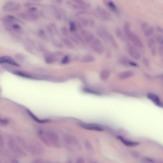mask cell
<instances>
[{"instance_id": "6da1fadb", "label": "cell", "mask_w": 163, "mask_h": 163, "mask_svg": "<svg viewBox=\"0 0 163 163\" xmlns=\"http://www.w3.org/2000/svg\"><path fill=\"white\" fill-rule=\"evenodd\" d=\"M42 142L48 146H53L54 148H59L61 147L59 137L55 132L51 131H47L41 137Z\"/></svg>"}, {"instance_id": "f35d334b", "label": "cell", "mask_w": 163, "mask_h": 163, "mask_svg": "<svg viewBox=\"0 0 163 163\" xmlns=\"http://www.w3.org/2000/svg\"><path fill=\"white\" fill-rule=\"evenodd\" d=\"M149 25L146 22H143L141 24V29L142 30L144 31Z\"/></svg>"}, {"instance_id": "ee69618b", "label": "cell", "mask_w": 163, "mask_h": 163, "mask_svg": "<svg viewBox=\"0 0 163 163\" xmlns=\"http://www.w3.org/2000/svg\"><path fill=\"white\" fill-rule=\"evenodd\" d=\"M95 25V21L92 18L89 19V26L91 28H93Z\"/></svg>"}, {"instance_id": "680465c9", "label": "cell", "mask_w": 163, "mask_h": 163, "mask_svg": "<svg viewBox=\"0 0 163 163\" xmlns=\"http://www.w3.org/2000/svg\"><path fill=\"white\" fill-rule=\"evenodd\" d=\"M55 0L56 1V2L59 4L62 3L64 1V0Z\"/></svg>"}, {"instance_id": "7dc6e473", "label": "cell", "mask_w": 163, "mask_h": 163, "mask_svg": "<svg viewBox=\"0 0 163 163\" xmlns=\"http://www.w3.org/2000/svg\"><path fill=\"white\" fill-rule=\"evenodd\" d=\"M75 37H76V39L78 40H80L81 42H83V40L81 36V35H79L78 34H75Z\"/></svg>"}, {"instance_id": "ac0fdd59", "label": "cell", "mask_w": 163, "mask_h": 163, "mask_svg": "<svg viewBox=\"0 0 163 163\" xmlns=\"http://www.w3.org/2000/svg\"><path fill=\"white\" fill-rule=\"evenodd\" d=\"M110 75V72L109 70L107 69H104L101 71L100 77L102 80H106L109 78Z\"/></svg>"}, {"instance_id": "4dcf8cb0", "label": "cell", "mask_w": 163, "mask_h": 163, "mask_svg": "<svg viewBox=\"0 0 163 163\" xmlns=\"http://www.w3.org/2000/svg\"><path fill=\"white\" fill-rule=\"evenodd\" d=\"M38 34L39 36L43 39H45L47 37L45 31L42 29H39L38 31Z\"/></svg>"}, {"instance_id": "11a10c76", "label": "cell", "mask_w": 163, "mask_h": 163, "mask_svg": "<svg viewBox=\"0 0 163 163\" xmlns=\"http://www.w3.org/2000/svg\"><path fill=\"white\" fill-rule=\"evenodd\" d=\"M145 160H146V161H147V162H151V163H153V160L152 159H150V158H145Z\"/></svg>"}, {"instance_id": "7c38bea8", "label": "cell", "mask_w": 163, "mask_h": 163, "mask_svg": "<svg viewBox=\"0 0 163 163\" xmlns=\"http://www.w3.org/2000/svg\"><path fill=\"white\" fill-rule=\"evenodd\" d=\"M1 21L5 25H8L13 24L14 22L18 21V19L14 16L8 15L2 18Z\"/></svg>"}, {"instance_id": "6f0895ef", "label": "cell", "mask_w": 163, "mask_h": 163, "mask_svg": "<svg viewBox=\"0 0 163 163\" xmlns=\"http://www.w3.org/2000/svg\"><path fill=\"white\" fill-rule=\"evenodd\" d=\"M49 25L52 28H54H54H56V26H55V24H54L53 23H50Z\"/></svg>"}, {"instance_id": "f5cc1de1", "label": "cell", "mask_w": 163, "mask_h": 163, "mask_svg": "<svg viewBox=\"0 0 163 163\" xmlns=\"http://www.w3.org/2000/svg\"><path fill=\"white\" fill-rule=\"evenodd\" d=\"M76 26H77V28H78V29L80 30H82V24L80 23V22H78L77 23V24H76Z\"/></svg>"}, {"instance_id": "9f6ffc18", "label": "cell", "mask_w": 163, "mask_h": 163, "mask_svg": "<svg viewBox=\"0 0 163 163\" xmlns=\"http://www.w3.org/2000/svg\"><path fill=\"white\" fill-rule=\"evenodd\" d=\"M77 162L79 163H84V161L81 158H79L77 161Z\"/></svg>"}, {"instance_id": "836d02e7", "label": "cell", "mask_w": 163, "mask_h": 163, "mask_svg": "<svg viewBox=\"0 0 163 163\" xmlns=\"http://www.w3.org/2000/svg\"><path fill=\"white\" fill-rule=\"evenodd\" d=\"M119 62L122 64L127 65L128 64L129 61H128L127 58L125 57H122L120 58L119 60Z\"/></svg>"}, {"instance_id": "ba28073f", "label": "cell", "mask_w": 163, "mask_h": 163, "mask_svg": "<svg viewBox=\"0 0 163 163\" xmlns=\"http://www.w3.org/2000/svg\"><path fill=\"white\" fill-rule=\"evenodd\" d=\"M80 127L85 129L101 132L104 130L101 127L97 125L93 124H88L82 123L79 124Z\"/></svg>"}, {"instance_id": "d6a6232c", "label": "cell", "mask_w": 163, "mask_h": 163, "mask_svg": "<svg viewBox=\"0 0 163 163\" xmlns=\"http://www.w3.org/2000/svg\"><path fill=\"white\" fill-rule=\"evenodd\" d=\"M154 44H155V41L153 38H150L148 40L147 45L149 48H151L153 47H154Z\"/></svg>"}, {"instance_id": "4316f807", "label": "cell", "mask_w": 163, "mask_h": 163, "mask_svg": "<svg viewBox=\"0 0 163 163\" xmlns=\"http://www.w3.org/2000/svg\"><path fill=\"white\" fill-rule=\"evenodd\" d=\"M74 2L76 3L77 4L80 5H84L87 7H90V5L88 4L87 3H86L83 0H72Z\"/></svg>"}, {"instance_id": "60d3db41", "label": "cell", "mask_w": 163, "mask_h": 163, "mask_svg": "<svg viewBox=\"0 0 163 163\" xmlns=\"http://www.w3.org/2000/svg\"><path fill=\"white\" fill-rule=\"evenodd\" d=\"M143 62L145 66L147 67H148L150 65V62L148 59L147 58H144L143 59Z\"/></svg>"}, {"instance_id": "f1b7e54d", "label": "cell", "mask_w": 163, "mask_h": 163, "mask_svg": "<svg viewBox=\"0 0 163 163\" xmlns=\"http://www.w3.org/2000/svg\"><path fill=\"white\" fill-rule=\"evenodd\" d=\"M155 39L156 41L161 45H163V36L160 34L156 35L155 36Z\"/></svg>"}, {"instance_id": "816d5d0a", "label": "cell", "mask_w": 163, "mask_h": 163, "mask_svg": "<svg viewBox=\"0 0 163 163\" xmlns=\"http://www.w3.org/2000/svg\"><path fill=\"white\" fill-rule=\"evenodd\" d=\"M159 53L160 54V55L161 56H163V47L162 46H160L159 47Z\"/></svg>"}, {"instance_id": "8992f818", "label": "cell", "mask_w": 163, "mask_h": 163, "mask_svg": "<svg viewBox=\"0 0 163 163\" xmlns=\"http://www.w3.org/2000/svg\"><path fill=\"white\" fill-rule=\"evenodd\" d=\"M97 34L99 36L106 42L109 41V37L110 33L107 31L106 29L102 26H100L97 29Z\"/></svg>"}, {"instance_id": "f546056e", "label": "cell", "mask_w": 163, "mask_h": 163, "mask_svg": "<svg viewBox=\"0 0 163 163\" xmlns=\"http://www.w3.org/2000/svg\"><path fill=\"white\" fill-rule=\"evenodd\" d=\"M77 28L76 23L74 21H70L69 23L70 30L71 32L75 31Z\"/></svg>"}, {"instance_id": "3957f363", "label": "cell", "mask_w": 163, "mask_h": 163, "mask_svg": "<svg viewBox=\"0 0 163 163\" xmlns=\"http://www.w3.org/2000/svg\"><path fill=\"white\" fill-rule=\"evenodd\" d=\"M20 4L19 3L9 1L3 5L2 9L5 12H16L20 10Z\"/></svg>"}, {"instance_id": "4fadbf2b", "label": "cell", "mask_w": 163, "mask_h": 163, "mask_svg": "<svg viewBox=\"0 0 163 163\" xmlns=\"http://www.w3.org/2000/svg\"><path fill=\"white\" fill-rule=\"evenodd\" d=\"M128 51L129 55L134 59L138 60L141 58V54L132 46H129Z\"/></svg>"}, {"instance_id": "f6af8a7d", "label": "cell", "mask_w": 163, "mask_h": 163, "mask_svg": "<svg viewBox=\"0 0 163 163\" xmlns=\"http://www.w3.org/2000/svg\"><path fill=\"white\" fill-rule=\"evenodd\" d=\"M52 42L53 45H54V46H56V47H57L61 48L63 47L62 44H61V43H59V42H57V41H54Z\"/></svg>"}, {"instance_id": "9c48e42d", "label": "cell", "mask_w": 163, "mask_h": 163, "mask_svg": "<svg viewBox=\"0 0 163 163\" xmlns=\"http://www.w3.org/2000/svg\"><path fill=\"white\" fill-rule=\"evenodd\" d=\"M147 97L152 101L156 106L160 108H163V104L158 96L154 94L149 93L147 94Z\"/></svg>"}, {"instance_id": "9a60e30c", "label": "cell", "mask_w": 163, "mask_h": 163, "mask_svg": "<svg viewBox=\"0 0 163 163\" xmlns=\"http://www.w3.org/2000/svg\"><path fill=\"white\" fill-rule=\"evenodd\" d=\"M66 143L69 146H75L78 144V142L75 138L72 137L67 136L64 138Z\"/></svg>"}, {"instance_id": "d590c367", "label": "cell", "mask_w": 163, "mask_h": 163, "mask_svg": "<svg viewBox=\"0 0 163 163\" xmlns=\"http://www.w3.org/2000/svg\"><path fill=\"white\" fill-rule=\"evenodd\" d=\"M84 91L87 93H89V94H94L99 95L100 94L98 92H96L94 90H91L87 88H84Z\"/></svg>"}, {"instance_id": "7bdbcfd3", "label": "cell", "mask_w": 163, "mask_h": 163, "mask_svg": "<svg viewBox=\"0 0 163 163\" xmlns=\"http://www.w3.org/2000/svg\"><path fill=\"white\" fill-rule=\"evenodd\" d=\"M69 61V58L68 55H66L62 60V63L63 64H66Z\"/></svg>"}, {"instance_id": "b9f144b4", "label": "cell", "mask_w": 163, "mask_h": 163, "mask_svg": "<svg viewBox=\"0 0 163 163\" xmlns=\"http://www.w3.org/2000/svg\"><path fill=\"white\" fill-rule=\"evenodd\" d=\"M36 4L35 3H33L28 2L25 3L24 4V5L25 7H32L34 5H36Z\"/></svg>"}, {"instance_id": "ffe728a7", "label": "cell", "mask_w": 163, "mask_h": 163, "mask_svg": "<svg viewBox=\"0 0 163 163\" xmlns=\"http://www.w3.org/2000/svg\"><path fill=\"white\" fill-rule=\"evenodd\" d=\"M144 35L146 37H148L152 35L154 32V29L153 27L149 26L144 31Z\"/></svg>"}, {"instance_id": "8d00e7d4", "label": "cell", "mask_w": 163, "mask_h": 163, "mask_svg": "<svg viewBox=\"0 0 163 163\" xmlns=\"http://www.w3.org/2000/svg\"><path fill=\"white\" fill-rule=\"evenodd\" d=\"M61 31L62 34L65 36H66L68 34V31L66 27H62L61 29Z\"/></svg>"}, {"instance_id": "1f68e13d", "label": "cell", "mask_w": 163, "mask_h": 163, "mask_svg": "<svg viewBox=\"0 0 163 163\" xmlns=\"http://www.w3.org/2000/svg\"><path fill=\"white\" fill-rule=\"evenodd\" d=\"M116 35L119 39H122L123 37V34L121 29L119 28H116L115 30Z\"/></svg>"}, {"instance_id": "f907efd6", "label": "cell", "mask_w": 163, "mask_h": 163, "mask_svg": "<svg viewBox=\"0 0 163 163\" xmlns=\"http://www.w3.org/2000/svg\"><path fill=\"white\" fill-rule=\"evenodd\" d=\"M156 30L157 32L161 33H163V29L160 26H157L156 27Z\"/></svg>"}, {"instance_id": "2e32d148", "label": "cell", "mask_w": 163, "mask_h": 163, "mask_svg": "<svg viewBox=\"0 0 163 163\" xmlns=\"http://www.w3.org/2000/svg\"><path fill=\"white\" fill-rule=\"evenodd\" d=\"M133 72L130 70L124 71L119 74V78L120 79H125L131 77L133 75Z\"/></svg>"}, {"instance_id": "7a4b0ae2", "label": "cell", "mask_w": 163, "mask_h": 163, "mask_svg": "<svg viewBox=\"0 0 163 163\" xmlns=\"http://www.w3.org/2000/svg\"><path fill=\"white\" fill-rule=\"evenodd\" d=\"M94 14L98 18L103 21H108L111 19V15L110 13L100 6L97 7Z\"/></svg>"}, {"instance_id": "ab89813d", "label": "cell", "mask_w": 163, "mask_h": 163, "mask_svg": "<svg viewBox=\"0 0 163 163\" xmlns=\"http://www.w3.org/2000/svg\"><path fill=\"white\" fill-rule=\"evenodd\" d=\"M12 28L16 30H20L21 27L19 24L17 23H13L12 25Z\"/></svg>"}, {"instance_id": "5bb4252c", "label": "cell", "mask_w": 163, "mask_h": 163, "mask_svg": "<svg viewBox=\"0 0 163 163\" xmlns=\"http://www.w3.org/2000/svg\"><path fill=\"white\" fill-rule=\"evenodd\" d=\"M117 138L120 140L124 144L127 146L129 147H134L136 146L139 144V143L137 142H132L128 141L125 139L123 137L119 136L117 137Z\"/></svg>"}, {"instance_id": "83f0119b", "label": "cell", "mask_w": 163, "mask_h": 163, "mask_svg": "<svg viewBox=\"0 0 163 163\" xmlns=\"http://www.w3.org/2000/svg\"><path fill=\"white\" fill-rule=\"evenodd\" d=\"M86 148L88 151L91 152L93 151V147L89 141H86L84 143Z\"/></svg>"}, {"instance_id": "e575fe53", "label": "cell", "mask_w": 163, "mask_h": 163, "mask_svg": "<svg viewBox=\"0 0 163 163\" xmlns=\"http://www.w3.org/2000/svg\"><path fill=\"white\" fill-rule=\"evenodd\" d=\"M89 19L84 18L82 20V23L84 27H86L89 26Z\"/></svg>"}, {"instance_id": "bcb514c9", "label": "cell", "mask_w": 163, "mask_h": 163, "mask_svg": "<svg viewBox=\"0 0 163 163\" xmlns=\"http://www.w3.org/2000/svg\"><path fill=\"white\" fill-rule=\"evenodd\" d=\"M112 56V53L110 49L107 50L106 53V56L107 58H111Z\"/></svg>"}, {"instance_id": "603a6c76", "label": "cell", "mask_w": 163, "mask_h": 163, "mask_svg": "<svg viewBox=\"0 0 163 163\" xmlns=\"http://www.w3.org/2000/svg\"><path fill=\"white\" fill-rule=\"evenodd\" d=\"M109 41L111 42V44L114 48L117 49L118 48V45L117 41L114 38V37L112 35H110L109 37Z\"/></svg>"}, {"instance_id": "cb8c5ba5", "label": "cell", "mask_w": 163, "mask_h": 163, "mask_svg": "<svg viewBox=\"0 0 163 163\" xmlns=\"http://www.w3.org/2000/svg\"><path fill=\"white\" fill-rule=\"evenodd\" d=\"M54 14L55 17L56 19L58 20H61L62 18V15L60 11H58L55 6H54Z\"/></svg>"}, {"instance_id": "52a82bcc", "label": "cell", "mask_w": 163, "mask_h": 163, "mask_svg": "<svg viewBox=\"0 0 163 163\" xmlns=\"http://www.w3.org/2000/svg\"><path fill=\"white\" fill-rule=\"evenodd\" d=\"M104 4L111 11L119 15V9L114 3L112 0H102Z\"/></svg>"}, {"instance_id": "91938a15", "label": "cell", "mask_w": 163, "mask_h": 163, "mask_svg": "<svg viewBox=\"0 0 163 163\" xmlns=\"http://www.w3.org/2000/svg\"><path fill=\"white\" fill-rule=\"evenodd\" d=\"M30 0L32 1L36 2L40 1L41 0Z\"/></svg>"}, {"instance_id": "30bf717a", "label": "cell", "mask_w": 163, "mask_h": 163, "mask_svg": "<svg viewBox=\"0 0 163 163\" xmlns=\"http://www.w3.org/2000/svg\"><path fill=\"white\" fill-rule=\"evenodd\" d=\"M8 64L15 66L19 67V65L11 57L8 56H3L0 57V64Z\"/></svg>"}, {"instance_id": "db71d44e", "label": "cell", "mask_w": 163, "mask_h": 163, "mask_svg": "<svg viewBox=\"0 0 163 163\" xmlns=\"http://www.w3.org/2000/svg\"><path fill=\"white\" fill-rule=\"evenodd\" d=\"M128 64L131 65L132 66H137V64H136V63L134 62H132V61H129Z\"/></svg>"}, {"instance_id": "e0dca14e", "label": "cell", "mask_w": 163, "mask_h": 163, "mask_svg": "<svg viewBox=\"0 0 163 163\" xmlns=\"http://www.w3.org/2000/svg\"><path fill=\"white\" fill-rule=\"evenodd\" d=\"M94 50L99 54H101L104 51V48L102 44L97 45H91Z\"/></svg>"}, {"instance_id": "484cf974", "label": "cell", "mask_w": 163, "mask_h": 163, "mask_svg": "<svg viewBox=\"0 0 163 163\" xmlns=\"http://www.w3.org/2000/svg\"><path fill=\"white\" fill-rule=\"evenodd\" d=\"M63 43L69 49H72L74 47L73 44L69 40L66 38H64L63 39Z\"/></svg>"}, {"instance_id": "277c9868", "label": "cell", "mask_w": 163, "mask_h": 163, "mask_svg": "<svg viewBox=\"0 0 163 163\" xmlns=\"http://www.w3.org/2000/svg\"><path fill=\"white\" fill-rule=\"evenodd\" d=\"M127 36L133 42L134 45L137 47H143V45L141 39L136 35L132 31L129 33Z\"/></svg>"}, {"instance_id": "681fc988", "label": "cell", "mask_w": 163, "mask_h": 163, "mask_svg": "<svg viewBox=\"0 0 163 163\" xmlns=\"http://www.w3.org/2000/svg\"><path fill=\"white\" fill-rule=\"evenodd\" d=\"M151 52L153 56H155L156 54V50L154 47L151 48Z\"/></svg>"}, {"instance_id": "44dd1931", "label": "cell", "mask_w": 163, "mask_h": 163, "mask_svg": "<svg viewBox=\"0 0 163 163\" xmlns=\"http://www.w3.org/2000/svg\"><path fill=\"white\" fill-rule=\"evenodd\" d=\"M95 61V58L91 55H88L83 57L81 60V62L83 63H89L94 62Z\"/></svg>"}, {"instance_id": "d6986e66", "label": "cell", "mask_w": 163, "mask_h": 163, "mask_svg": "<svg viewBox=\"0 0 163 163\" xmlns=\"http://www.w3.org/2000/svg\"><path fill=\"white\" fill-rule=\"evenodd\" d=\"M27 112H28V114H29L30 115L33 119H34V120H35L37 122H38V123H46V122H49V120H48V119H38L37 117H36V116L34 114H33L30 111V110H27Z\"/></svg>"}, {"instance_id": "74e56055", "label": "cell", "mask_w": 163, "mask_h": 163, "mask_svg": "<svg viewBox=\"0 0 163 163\" xmlns=\"http://www.w3.org/2000/svg\"><path fill=\"white\" fill-rule=\"evenodd\" d=\"M37 9L36 7L32 6L29 8L28 10V13H35L37 11Z\"/></svg>"}, {"instance_id": "7402d4cb", "label": "cell", "mask_w": 163, "mask_h": 163, "mask_svg": "<svg viewBox=\"0 0 163 163\" xmlns=\"http://www.w3.org/2000/svg\"><path fill=\"white\" fill-rule=\"evenodd\" d=\"M84 41L87 43L91 42L94 38V35L91 33L88 32L85 36H84Z\"/></svg>"}, {"instance_id": "d4e9b609", "label": "cell", "mask_w": 163, "mask_h": 163, "mask_svg": "<svg viewBox=\"0 0 163 163\" xmlns=\"http://www.w3.org/2000/svg\"><path fill=\"white\" fill-rule=\"evenodd\" d=\"M73 8L77 10H87L89 7H87L84 5L77 4H74L72 5Z\"/></svg>"}, {"instance_id": "5b68a950", "label": "cell", "mask_w": 163, "mask_h": 163, "mask_svg": "<svg viewBox=\"0 0 163 163\" xmlns=\"http://www.w3.org/2000/svg\"><path fill=\"white\" fill-rule=\"evenodd\" d=\"M19 17L24 20L27 21H35L39 18L38 15L35 13H21L17 14Z\"/></svg>"}, {"instance_id": "c3c4849f", "label": "cell", "mask_w": 163, "mask_h": 163, "mask_svg": "<svg viewBox=\"0 0 163 163\" xmlns=\"http://www.w3.org/2000/svg\"><path fill=\"white\" fill-rule=\"evenodd\" d=\"M46 30L48 33H51L53 32L52 28L49 25H47L46 27Z\"/></svg>"}, {"instance_id": "8fae6325", "label": "cell", "mask_w": 163, "mask_h": 163, "mask_svg": "<svg viewBox=\"0 0 163 163\" xmlns=\"http://www.w3.org/2000/svg\"><path fill=\"white\" fill-rule=\"evenodd\" d=\"M44 59L47 64H53L57 61V59L54 54L45 53L44 54Z\"/></svg>"}]
</instances>
